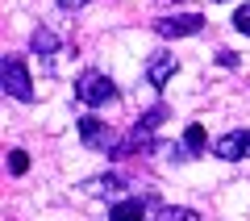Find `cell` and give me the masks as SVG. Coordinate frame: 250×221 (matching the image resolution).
I'll list each match as a JSON object with an SVG mask.
<instances>
[{"label":"cell","instance_id":"obj_1","mask_svg":"<svg viewBox=\"0 0 250 221\" xmlns=\"http://www.w3.org/2000/svg\"><path fill=\"white\" fill-rule=\"evenodd\" d=\"M0 88H4V96L21 100V105H34V100H38L34 80H29L25 63H21L17 54H4V59H0Z\"/></svg>","mask_w":250,"mask_h":221},{"label":"cell","instance_id":"obj_2","mask_svg":"<svg viewBox=\"0 0 250 221\" xmlns=\"http://www.w3.org/2000/svg\"><path fill=\"white\" fill-rule=\"evenodd\" d=\"M75 100L88 109H100V105H113L117 100V84L108 80L104 71H83L75 80Z\"/></svg>","mask_w":250,"mask_h":221},{"label":"cell","instance_id":"obj_3","mask_svg":"<svg viewBox=\"0 0 250 221\" xmlns=\"http://www.w3.org/2000/svg\"><path fill=\"white\" fill-rule=\"evenodd\" d=\"M80 142L88 146V151L113 155V151H117V142H121V133L108 130V121H100L96 113H83V117H80Z\"/></svg>","mask_w":250,"mask_h":221},{"label":"cell","instance_id":"obj_4","mask_svg":"<svg viewBox=\"0 0 250 221\" xmlns=\"http://www.w3.org/2000/svg\"><path fill=\"white\" fill-rule=\"evenodd\" d=\"M150 29L159 38H192V34H200L205 29V17L200 13H175V17H154L150 21Z\"/></svg>","mask_w":250,"mask_h":221},{"label":"cell","instance_id":"obj_5","mask_svg":"<svg viewBox=\"0 0 250 221\" xmlns=\"http://www.w3.org/2000/svg\"><path fill=\"white\" fill-rule=\"evenodd\" d=\"M159 200L154 196H125V200L108 204V221H150Z\"/></svg>","mask_w":250,"mask_h":221},{"label":"cell","instance_id":"obj_6","mask_svg":"<svg viewBox=\"0 0 250 221\" xmlns=\"http://www.w3.org/2000/svg\"><path fill=\"white\" fill-rule=\"evenodd\" d=\"M29 54L42 63V75H54V54H59V34L50 25H38L29 34Z\"/></svg>","mask_w":250,"mask_h":221},{"label":"cell","instance_id":"obj_7","mask_svg":"<svg viewBox=\"0 0 250 221\" xmlns=\"http://www.w3.org/2000/svg\"><path fill=\"white\" fill-rule=\"evenodd\" d=\"M213 155H217V159H225V163L250 159V130H229V133H221V138L213 142Z\"/></svg>","mask_w":250,"mask_h":221},{"label":"cell","instance_id":"obj_8","mask_svg":"<svg viewBox=\"0 0 250 221\" xmlns=\"http://www.w3.org/2000/svg\"><path fill=\"white\" fill-rule=\"evenodd\" d=\"M175 71H179V59L171 50H154L150 63H146V84L150 88H167L171 80H175Z\"/></svg>","mask_w":250,"mask_h":221},{"label":"cell","instance_id":"obj_9","mask_svg":"<svg viewBox=\"0 0 250 221\" xmlns=\"http://www.w3.org/2000/svg\"><path fill=\"white\" fill-rule=\"evenodd\" d=\"M121 188H125V176H117V171H104V176L83 179V192L88 196H117Z\"/></svg>","mask_w":250,"mask_h":221},{"label":"cell","instance_id":"obj_10","mask_svg":"<svg viewBox=\"0 0 250 221\" xmlns=\"http://www.w3.org/2000/svg\"><path fill=\"white\" fill-rule=\"evenodd\" d=\"M150 221H200V213L188 209V204H159Z\"/></svg>","mask_w":250,"mask_h":221},{"label":"cell","instance_id":"obj_11","mask_svg":"<svg viewBox=\"0 0 250 221\" xmlns=\"http://www.w3.org/2000/svg\"><path fill=\"white\" fill-rule=\"evenodd\" d=\"M205 146H208V133H205V125L200 121H192L184 130V151L192 155V159H196V155H205Z\"/></svg>","mask_w":250,"mask_h":221},{"label":"cell","instance_id":"obj_12","mask_svg":"<svg viewBox=\"0 0 250 221\" xmlns=\"http://www.w3.org/2000/svg\"><path fill=\"white\" fill-rule=\"evenodd\" d=\"M167 117H171V109H167V100H154V105H150V109H146V113H142V117H138V121H142V125H146V130H159V125H163V121H167Z\"/></svg>","mask_w":250,"mask_h":221},{"label":"cell","instance_id":"obj_13","mask_svg":"<svg viewBox=\"0 0 250 221\" xmlns=\"http://www.w3.org/2000/svg\"><path fill=\"white\" fill-rule=\"evenodd\" d=\"M159 155L167 163H188V159H192V155L184 151V142H159Z\"/></svg>","mask_w":250,"mask_h":221},{"label":"cell","instance_id":"obj_14","mask_svg":"<svg viewBox=\"0 0 250 221\" xmlns=\"http://www.w3.org/2000/svg\"><path fill=\"white\" fill-rule=\"evenodd\" d=\"M4 167H9V176H25L29 171V155L25 151H9L4 155Z\"/></svg>","mask_w":250,"mask_h":221},{"label":"cell","instance_id":"obj_15","mask_svg":"<svg viewBox=\"0 0 250 221\" xmlns=\"http://www.w3.org/2000/svg\"><path fill=\"white\" fill-rule=\"evenodd\" d=\"M233 29H238V34H246V38H250V0H246V4H242L238 13H233Z\"/></svg>","mask_w":250,"mask_h":221},{"label":"cell","instance_id":"obj_16","mask_svg":"<svg viewBox=\"0 0 250 221\" xmlns=\"http://www.w3.org/2000/svg\"><path fill=\"white\" fill-rule=\"evenodd\" d=\"M238 54H233V50H217V67H225V71H233V67H238Z\"/></svg>","mask_w":250,"mask_h":221},{"label":"cell","instance_id":"obj_17","mask_svg":"<svg viewBox=\"0 0 250 221\" xmlns=\"http://www.w3.org/2000/svg\"><path fill=\"white\" fill-rule=\"evenodd\" d=\"M54 4H59L62 13H75V9H88L92 0H54Z\"/></svg>","mask_w":250,"mask_h":221}]
</instances>
